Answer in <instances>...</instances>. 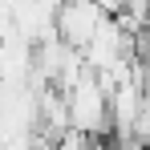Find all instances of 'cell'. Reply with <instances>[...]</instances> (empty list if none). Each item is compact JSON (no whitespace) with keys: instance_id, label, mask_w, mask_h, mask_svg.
Here are the masks:
<instances>
[{"instance_id":"obj_1","label":"cell","mask_w":150,"mask_h":150,"mask_svg":"<svg viewBox=\"0 0 150 150\" xmlns=\"http://www.w3.org/2000/svg\"><path fill=\"white\" fill-rule=\"evenodd\" d=\"M53 25H57V41L69 53H85V45L105 25V16L98 12L93 0H61L57 12H53Z\"/></svg>"}]
</instances>
